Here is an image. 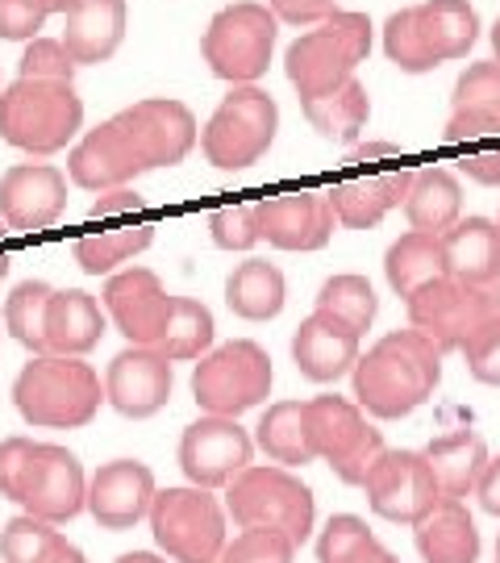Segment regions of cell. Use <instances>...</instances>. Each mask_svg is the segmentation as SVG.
Instances as JSON below:
<instances>
[{
  "label": "cell",
  "mask_w": 500,
  "mask_h": 563,
  "mask_svg": "<svg viewBox=\"0 0 500 563\" xmlns=\"http://www.w3.org/2000/svg\"><path fill=\"white\" fill-rule=\"evenodd\" d=\"M442 384V351L434 342L409 330L384 334L367 355H359L351 372L355 405L376 422H397L434 397Z\"/></svg>",
  "instance_id": "1"
},
{
  "label": "cell",
  "mask_w": 500,
  "mask_h": 563,
  "mask_svg": "<svg viewBox=\"0 0 500 563\" xmlns=\"http://www.w3.org/2000/svg\"><path fill=\"white\" fill-rule=\"evenodd\" d=\"M13 405L34 430H80L104 405V380L71 355H30L13 380Z\"/></svg>",
  "instance_id": "2"
},
{
  "label": "cell",
  "mask_w": 500,
  "mask_h": 563,
  "mask_svg": "<svg viewBox=\"0 0 500 563\" xmlns=\"http://www.w3.org/2000/svg\"><path fill=\"white\" fill-rule=\"evenodd\" d=\"M84 130V101L76 84L13 80L0 88V142L25 151L30 159H51L67 151Z\"/></svg>",
  "instance_id": "3"
},
{
  "label": "cell",
  "mask_w": 500,
  "mask_h": 563,
  "mask_svg": "<svg viewBox=\"0 0 500 563\" xmlns=\"http://www.w3.org/2000/svg\"><path fill=\"white\" fill-rule=\"evenodd\" d=\"M367 55H371V21H367V13L334 9L318 30L300 34L288 46L284 71H288V84L297 88L300 101H318V97L338 92L346 80H355V67Z\"/></svg>",
  "instance_id": "4"
},
{
  "label": "cell",
  "mask_w": 500,
  "mask_h": 563,
  "mask_svg": "<svg viewBox=\"0 0 500 563\" xmlns=\"http://www.w3.org/2000/svg\"><path fill=\"white\" fill-rule=\"evenodd\" d=\"M221 505L238 530H280L297 547L313 534L318 522L313 488L280 463H251L242 476L225 484Z\"/></svg>",
  "instance_id": "5"
},
{
  "label": "cell",
  "mask_w": 500,
  "mask_h": 563,
  "mask_svg": "<svg viewBox=\"0 0 500 563\" xmlns=\"http://www.w3.org/2000/svg\"><path fill=\"white\" fill-rule=\"evenodd\" d=\"M146 522H151V534L159 543L163 560L171 563H218V555L230 543L225 505L197 484L159 488Z\"/></svg>",
  "instance_id": "6"
},
{
  "label": "cell",
  "mask_w": 500,
  "mask_h": 563,
  "mask_svg": "<svg viewBox=\"0 0 500 563\" xmlns=\"http://www.w3.org/2000/svg\"><path fill=\"white\" fill-rule=\"evenodd\" d=\"M280 130V104L259 84L230 88L200 130V151L218 172H246L271 151Z\"/></svg>",
  "instance_id": "7"
},
{
  "label": "cell",
  "mask_w": 500,
  "mask_h": 563,
  "mask_svg": "<svg viewBox=\"0 0 500 563\" xmlns=\"http://www.w3.org/2000/svg\"><path fill=\"white\" fill-rule=\"evenodd\" d=\"M276 367L255 339H234L200 355L192 367V401L213 418H238L271 397Z\"/></svg>",
  "instance_id": "8"
},
{
  "label": "cell",
  "mask_w": 500,
  "mask_h": 563,
  "mask_svg": "<svg viewBox=\"0 0 500 563\" xmlns=\"http://www.w3.org/2000/svg\"><path fill=\"white\" fill-rule=\"evenodd\" d=\"M276 34H280V21L267 4L238 0V4H225L221 13H213L204 38H200V55L218 80L242 88V84H255L271 67Z\"/></svg>",
  "instance_id": "9"
},
{
  "label": "cell",
  "mask_w": 500,
  "mask_h": 563,
  "mask_svg": "<svg viewBox=\"0 0 500 563\" xmlns=\"http://www.w3.org/2000/svg\"><path fill=\"white\" fill-rule=\"evenodd\" d=\"M309 443H313V460L330 463V472L342 484H363L371 463L388 451L384 434L367 422L359 405L334 393L309 401Z\"/></svg>",
  "instance_id": "10"
},
{
  "label": "cell",
  "mask_w": 500,
  "mask_h": 563,
  "mask_svg": "<svg viewBox=\"0 0 500 563\" xmlns=\"http://www.w3.org/2000/svg\"><path fill=\"white\" fill-rule=\"evenodd\" d=\"M13 501L51 526H63L71 518H80L88 505V476L84 463L76 460V451H67L59 443H34L30 460L21 467V481Z\"/></svg>",
  "instance_id": "11"
},
{
  "label": "cell",
  "mask_w": 500,
  "mask_h": 563,
  "mask_svg": "<svg viewBox=\"0 0 500 563\" xmlns=\"http://www.w3.org/2000/svg\"><path fill=\"white\" fill-rule=\"evenodd\" d=\"M404 309H409V325L434 342L442 355L463 351V342L497 313L484 288L463 284L455 276H438V280L421 284L418 292L404 301Z\"/></svg>",
  "instance_id": "12"
},
{
  "label": "cell",
  "mask_w": 500,
  "mask_h": 563,
  "mask_svg": "<svg viewBox=\"0 0 500 563\" xmlns=\"http://www.w3.org/2000/svg\"><path fill=\"white\" fill-rule=\"evenodd\" d=\"M125 139L138 155L142 172L155 167H176L192 155V146L200 142V125L192 118V109L176 97H146V101L125 104L121 113H113Z\"/></svg>",
  "instance_id": "13"
},
{
  "label": "cell",
  "mask_w": 500,
  "mask_h": 563,
  "mask_svg": "<svg viewBox=\"0 0 500 563\" xmlns=\"http://www.w3.org/2000/svg\"><path fill=\"white\" fill-rule=\"evenodd\" d=\"M359 488L367 493L371 514L392 526H418L442 501L434 472L421 451H384Z\"/></svg>",
  "instance_id": "14"
},
{
  "label": "cell",
  "mask_w": 500,
  "mask_h": 563,
  "mask_svg": "<svg viewBox=\"0 0 500 563\" xmlns=\"http://www.w3.org/2000/svg\"><path fill=\"white\" fill-rule=\"evenodd\" d=\"M255 463V439L238 426V418L204 413L180 434V472L188 484L218 493Z\"/></svg>",
  "instance_id": "15"
},
{
  "label": "cell",
  "mask_w": 500,
  "mask_h": 563,
  "mask_svg": "<svg viewBox=\"0 0 500 563\" xmlns=\"http://www.w3.org/2000/svg\"><path fill=\"white\" fill-rule=\"evenodd\" d=\"M171 292L151 267H121L104 280L100 309L104 318L118 325L130 346H155L171 318Z\"/></svg>",
  "instance_id": "16"
},
{
  "label": "cell",
  "mask_w": 500,
  "mask_h": 563,
  "mask_svg": "<svg viewBox=\"0 0 500 563\" xmlns=\"http://www.w3.org/2000/svg\"><path fill=\"white\" fill-rule=\"evenodd\" d=\"M176 372L155 346H125L104 367V405H113L121 418L146 422L171 401Z\"/></svg>",
  "instance_id": "17"
},
{
  "label": "cell",
  "mask_w": 500,
  "mask_h": 563,
  "mask_svg": "<svg viewBox=\"0 0 500 563\" xmlns=\"http://www.w3.org/2000/svg\"><path fill=\"white\" fill-rule=\"evenodd\" d=\"M67 213V176L55 163H13L0 176V222L18 234L55 225Z\"/></svg>",
  "instance_id": "18"
},
{
  "label": "cell",
  "mask_w": 500,
  "mask_h": 563,
  "mask_svg": "<svg viewBox=\"0 0 500 563\" xmlns=\"http://www.w3.org/2000/svg\"><path fill=\"white\" fill-rule=\"evenodd\" d=\"M155 472L142 460H109L100 463L97 472L88 476V514L97 518L100 530H134V526L151 514L155 505Z\"/></svg>",
  "instance_id": "19"
},
{
  "label": "cell",
  "mask_w": 500,
  "mask_h": 563,
  "mask_svg": "<svg viewBox=\"0 0 500 563\" xmlns=\"http://www.w3.org/2000/svg\"><path fill=\"white\" fill-rule=\"evenodd\" d=\"M334 205L325 192H284L259 201V239H267L280 251H321L334 239Z\"/></svg>",
  "instance_id": "20"
},
{
  "label": "cell",
  "mask_w": 500,
  "mask_h": 563,
  "mask_svg": "<svg viewBox=\"0 0 500 563\" xmlns=\"http://www.w3.org/2000/svg\"><path fill=\"white\" fill-rule=\"evenodd\" d=\"M67 176L76 188L84 192H109V188H125V184H134L142 172L138 155H134V146L125 139V130H121L118 121H100L92 125L88 134H84L71 151H67Z\"/></svg>",
  "instance_id": "21"
},
{
  "label": "cell",
  "mask_w": 500,
  "mask_h": 563,
  "mask_svg": "<svg viewBox=\"0 0 500 563\" xmlns=\"http://www.w3.org/2000/svg\"><path fill=\"white\" fill-rule=\"evenodd\" d=\"M363 355V334L338 322L334 313L313 309L292 334V363L304 380L313 384H334L346 372H355Z\"/></svg>",
  "instance_id": "22"
},
{
  "label": "cell",
  "mask_w": 500,
  "mask_h": 563,
  "mask_svg": "<svg viewBox=\"0 0 500 563\" xmlns=\"http://www.w3.org/2000/svg\"><path fill=\"white\" fill-rule=\"evenodd\" d=\"M409 184H413V167H384V172H367V176L338 180L325 197L334 205L338 225H346V230H371V225H380L392 209L404 205Z\"/></svg>",
  "instance_id": "23"
},
{
  "label": "cell",
  "mask_w": 500,
  "mask_h": 563,
  "mask_svg": "<svg viewBox=\"0 0 500 563\" xmlns=\"http://www.w3.org/2000/svg\"><path fill=\"white\" fill-rule=\"evenodd\" d=\"M125 21H130L125 0H76L63 13V46L76 67L113 59L125 42Z\"/></svg>",
  "instance_id": "24"
},
{
  "label": "cell",
  "mask_w": 500,
  "mask_h": 563,
  "mask_svg": "<svg viewBox=\"0 0 500 563\" xmlns=\"http://www.w3.org/2000/svg\"><path fill=\"white\" fill-rule=\"evenodd\" d=\"M104 309L92 292L84 288H55L51 309H46V355H71L84 360L100 339H104Z\"/></svg>",
  "instance_id": "25"
},
{
  "label": "cell",
  "mask_w": 500,
  "mask_h": 563,
  "mask_svg": "<svg viewBox=\"0 0 500 563\" xmlns=\"http://www.w3.org/2000/svg\"><path fill=\"white\" fill-rule=\"evenodd\" d=\"M413 543L425 563H480V530L467 501H438L418 526Z\"/></svg>",
  "instance_id": "26"
},
{
  "label": "cell",
  "mask_w": 500,
  "mask_h": 563,
  "mask_svg": "<svg viewBox=\"0 0 500 563\" xmlns=\"http://www.w3.org/2000/svg\"><path fill=\"white\" fill-rule=\"evenodd\" d=\"M434 484H438L442 501H467L476 497V484H480L484 467H488V443H484L476 430H455V434H442L434 443L421 451Z\"/></svg>",
  "instance_id": "27"
},
{
  "label": "cell",
  "mask_w": 500,
  "mask_h": 563,
  "mask_svg": "<svg viewBox=\"0 0 500 563\" xmlns=\"http://www.w3.org/2000/svg\"><path fill=\"white\" fill-rule=\"evenodd\" d=\"M404 218L409 230L442 239L463 218V184L451 167H421L404 192Z\"/></svg>",
  "instance_id": "28"
},
{
  "label": "cell",
  "mask_w": 500,
  "mask_h": 563,
  "mask_svg": "<svg viewBox=\"0 0 500 563\" xmlns=\"http://www.w3.org/2000/svg\"><path fill=\"white\" fill-rule=\"evenodd\" d=\"M442 255H446V276L463 284L488 288V280L500 272V230L488 218H459L442 234Z\"/></svg>",
  "instance_id": "29"
},
{
  "label": "cell",
  "mask_w": 500,
  "mask_h": 563,
  "mask_svg": "<svg viewBox=\"0 0 500 563\" xmlns=\"http://www.w3.org/2000/svg\"><path fill=\"white\" fill-rule=\"evenodd\" d=\"M413 13L438 67L467 59V51L480 42V13L471 9V0H425V4H413Z\"/></svg>",
  "instance_id": "30"
},
{
  "label": "cell",
  "mask_w": 500,
  "mask_h": 563,
  "mask_svg": "<svg viewBox=\"0 0 500 563\" xmlns=\"http://www.w3.org/2000/svg\"><path fill=\"white\" fill-rule=\"evenodd\" d=\"M284 301H288V280L280 267L267 260L238 263L225 280V305L242 322H271V318H280Z\"/></svg>",
  "instance_id": "31"
},
{
  "label": "cell",
  "mask_w": 500,
  "mask_h": 563,
  "mask_svg": "<svg viewBox=\"0 0 500 563\" xmlns=\"http://www.w3.org/2000/svg\"><path fill=\"white\" fill-rule=\"evenodd\" d=\"M255 446L267 463L280 467H304L313 463V443H309V401H276L255 426Z\"/></svg>",
  "instance_id": "32"
},
{
  "label": "cell",
  "mask_w": 500,
  "mask_h": 563,
  "mask_svg": "<svg viewBox=\"0 0 500 563\" xmlns=\"http://www.w3.org/2000/svg\"><path fill=\"white\" fill-rule=\"evenodd\" d=\"M384 276H388V288L397 292L400 301H409L421 284L446 276L442 239H434V234H418V230L400 234V239L388 246V255H384Z\"/></svg>",
  "instance_id": "33"
},
{
  "label": "cell",
  "mask_w": 500,
  "mask_h": 563,
  "mask_svg": "<svg viewBox=\"0 0 500 563\" xmlns=\"http://www.w3.org/2000/svg\"><path fill=\"white\" fill-rule=\"evenodd\" d=\"M300 113L304 121L318 130L325 142H346L355 146L367 130V118H371V97L359 80H346L338 92L330 97H318V101H300Z\"/></svg>",
  "instance_id": "34"
},
{
  "label": "cell",
  "mask_w": 500,
  "mask_h": 563,
  "mask_svg": "<svg viewBox=\"0 0 500 563\" xmlns=\"http://www.w3.org/2000/svg\"><path fill=\"white\" fill-rule=\"evenodd\" d=\"M151 242H155V225L151 222H121L113 230L80 234L71 242V255L88 276H113V272H121V263L138 260Z\"/></svg>",
  "instance_id": "35"
},
{
  "label": "cell",
  "mask_w": 500,
  "mask_h": 563,
  "mask_svg": "<svg viewBox=\"0 0 500 563\" xmlns=\"http://www.w3.org/2000/svg\"><path fill=\"white\" fill-rule=\"evenodd\" d=\"M0 563H88L80 547H71L59 530L42 518L18 514L0 530Z\"/></svg>",
  "instance_id": "36"
},
{
  "label": "cell",
  "mask_w": 500,
  "mask_h": 563,
  "mask_svg": "<svg viewBox=\"0 0 500 563\" xmlns=\"http://www.w3.org/2000/svg\"><path fill=\"white\" fill-rule=\"evenodd\" d=\"M213 334H218V325H213L209 305L192 301V297H176V301H171L167 330H163V339L155 342V351L171 363L200 360V355L213 351Z\"/></svg>",
  "instance_id": "37"
},
{
  "label": "cell",
  "mask_w": 500,
  "mask_h": 563,
  "mask_svg": "<svg viewBox=\"0 0 500 563\" xmlns=\"http://www.w3.org/2000/svg\"><path fill=\"white\" fill-rule=\"evenodd\" d=\"M318 563H400L355 514H334L318 534Z\"/></svg>",
  "instance_id": "38"
},
{
  "label": "cell",
  "mask_w": 500,
  "mask_h": 563,
  "mask_svg": "<svg viewBox=\"0 0 500 563\" xmlns=\"http://www.w3.org/2000/svg\"><path fill=\"white\" fill-rule=\"evenodd\" d=\"M51 297H55V288L46 280H21L9 292V301H4V330L30 355H46V309H51Z\"/></svg>",
  "instance_id": "39"
},
{
  "label": "cell",
  "mask_w": 500,
  "mask_h": 563,
  "mask_svg": "<svg viewBox=\"0 0 500 563\" xmlns=\"http://www.w3.org/2000/svg\"><path fill=\"white\" fill-rule=\"evenodd\" d=\"M318 309L321 313H334L338 322H346L351 330L367 334L376 313H380V297L367 276H355V272H342V276H330V280L318 288Z\"/></svg>",
  "instance_id": "40"
},
{
  "label": "cell",
  "mask_w": 500,
  "mask_h": 563,
  "mask_svg": "<svg viewBox=\"0 0 500 563\" xmlns=\"http://www.w3.org/2000/svg\"><path fill=\"white\" fill-rule=\"evenodd\" d=\"M384 51H388V59L397 63L404 76H425V71L438 67V59L430 55V46L421 38L413 9H397L392 18L384 21Z\"/></svg>",
  "instance_id": "41"
},
{
  "label": "cell",
  "mask_w": 500,
  "mask_h": 563,
  "mask_svg": "<svg viewBox=\"0 0 500 563\" xmlns=\"http://www.w3.org/2000/svg\"><path fill=\"white\" fill-rule=\"evenodd\" d=\"M209 239L218 251H251L259 239V201H238V205H218L209 213Z\"/></svg>",
  "instance_id": "42"
},
{
  "label": "cell",
  "mask_w": 500,
  "mask_h": 563,
  "mask_svg": "<svg viewBox=\"0 0 500 563\" xmlns=\"http://www.w3.org/2000/svg\"><path fill=\"white\" fill-rule=\"evenodd\" d=\"M297 560V543L280 534V530H238L218 563H292Z\"/></svg>",
  "instance_id": "43"
},
{
  "label": "cell",
  "mask_w": 500,
  "mask_h": 563,
  "mask_svg": "<svg viewBox=\"0 0 500 563\" xmlns=\"http://www.w3.org/2000/svg\"><path fill=\"white\" fill-rule=\"evenodd\" d=\"M21 80H51L71 84L76 80V59L67 55L63 38H30L21 51Z\"/></svg>",
  "instance_id": "44"
},
{
  "label": "cell",
  "mask_w": 500,
  "mask_h": 563,
  "mask_svg": "<svg viewBox=\"0 0 500 563\" xmlns=\"http://www.w3.org/2000/svg\"><path fill=\"white\" fill-rule=\"evenodd\" d=\"M455 109H480V113H497L500 118V63L484 59L471 63L455 80V97H451Z\"/></svg>",
  "instance_id": "45"
},
{
  "label": "cell",
  "mask_w": 500,
  "mask_h": 563,
  "mask_svg": "<svg viewBox=\"0 0 500 563\" xmlns=\"http://www.w3.org/2000/svg\"><path fill=\"white\" fill-rule=\"evenodd\" d=\"M463 360H467L471 380L500 388V313H492L471 339L463 342Z\"/></svg>",
  "instance_id": "46"
},
{
  "label": "cell",
  "mask_w": 500,
  "mask_h": 563,
  "mask_svg": "<svg viewBox=\"0 0 500 563\" xmlns=\"http://www.w3.org/2000/svg\"><path fill=\"white\" fill-rule=\"evenodd\" d=\"M42 25H46V13L34 0H0V38L4 42L38 38Z\"/></svg>",
  "instance_id": "47"
},
{
  "label": "cell",
  "mask_w": 500,
  "mask_h": 563,
  "mask_svg": "<svg viewBox=\"0 0 500 563\" xmlns=\"http://www.w3.org/2000/svg\"><path fill=\"white\" fill-rule=\"evenodd\" d=\"M142 209H146V197L134 184H125V188L97 192V201L88 205V222H121V218H134Z\"/></svg>",
  "instance_id": "48"
},
{
  "label": "cell",
  "mask_w": 500,
  "mask_h": 563,
  "mask_svg": "<svg viewBox=\"0 0 500 563\" xmlns=\"http://www.w3.org/2000/svg\"><path fill=\"white\" fill-rule=\"evenodd\" d=\"M500 134V118L497 113H480V109H455L451 121H446V142H484Z\"/></svg>",
  "instance_id": "49"
},
{
  "label": "cell",
  "mask_w": 500,
  "mask_h": 563,
  "mask_svg": "<svg viewBox=\"0 0 500 563\" xmlns=\"http://www.w3.org/2000/svg\"><path fill=\"white\" fill-rule=\"evenodd\" d=\"M30 451H34V439H25V434L0 439V497L13 501L18 481H21V467H25V460H30Z\"/></svg>",
  "instance_id": "50"
},
{
  "label": "cell",
  "mask_w": 500,
  "mask_h": 563,
  "mask_svg": "<svg viewBox=\"0 0 500 563\" xmlns=\"http://www.w3.org/2000/svg\"><path fill=\"white\" fill-rule=\"evenodd\" d=\"M267 9L288 25H321L338 9V0H267Z\"/></svg>",
  "instance_id": "51"
},
{
  "label": "cell",
  "mask_w": 500,
  "mask_h": 563,
  "mask_svg": "<svg viewBox=\"0 0 500 563\" xmlns=\"http://www.w3.org/2000/svg\"><path fill=\"white\" fill-rule=\"evenodd\" d=\"M459 176L484 184V188H500V146H492V151H467L459 159Z\"/></svg>",
  "instance_id": "52"
},
{
  "label": "cell",
  "mask_w": 500,
  "mask_h": 563,
  "mask_svg": "<svg viewBox=\"0 0 500 563\" xmlns=\"http://www.w3.org/2000/svg\"><path fill=\"white\" fill-rule=\"evenodd\" d=\"M476 501H480L484 514L500 518V455H492L488 467H484L480 484H476Z\"/></svg>",
  "instance_id": "53"
},
{
  "label": "cell",
  "mask_w": 500,
  "mask_h": 563,
  "mask_svg": "<svg viewBox=\"0 0 500 563\" xmlns=\"http://www.w3.org/2000/svg\"><path fill=\"white\" fill-rule=\"evenodd\" d=\"M404 151H400L397 142H355L351 151H346V163L351 167H363V163H380V159H400Z\"/></svg>",
  "instance_id": "54"
},
{
  "label": "cell",
  "mask_w": 500,
  "mask_h": 563,
  "mask_svg": "<svg viewBox=\"0 0 500 563\" xmlns=\"http://www.w3.org/2000/svg\"><path fill=\"white\" fill-rule=\"evenodd\" d=\"M118 563H167V560L155 555V551H125V555H118Z\"/></svg>",
  "instance_id": "55"
},
{
  "label": "cell",
  "mask_w": 500,
  "mask_h": 563,
  "mask_svg": "<svg viewBox=\"0 0 500 563\" xmlns=\"http://www.w3.org/2000/svg\"><path fill=\"white\" fill-rule=\"evenodd\" d=\"M34 4H38L46 18H55V13H67V9H71L76 0H34Z\"/></svg>",
  "instance_id": "56"
},
{
  "label": "cell",
  "mask_w": 500,
  "mask_h": 563,
  "mask_svg": "<svg viewBox=\"0 0 500 563\" xmlns=\"http://www.w3.org/2000/svg\"><path fill=\"white\" fill-rule=\"evenodd\" d=\"M484 292H488V301H492V309L500 313V272L492 276V280H488V288H484Z\"/></svg>",
  "instance_id": "57"
},
{
  "label": "cell",
  "mask_w": 500,
  "mask_h": 563,
  "mask_svg": "<svg viewBox=\"0 0 500 563\" xmlns=\"http://www.w3.org/2000/svg\"><path fill=\"white\" fill-rule=\"evenodd\" d=\"M492 63H500V18L492 25Z\"/></svg>",
  "instance_id": "58"
},
{
  "label": "cell",
  "mask_w": 500,
  "mask_h": 563,
  "mask_svg": "<svg viewBox=\"0 0 500 563\" xmlns=\"http://www.w3.org/2000/svg\"><path fill=\"white\" fill-rule=\"evenodd\" d=\"M9 267H13V260H9V255H4V251H0V280H4V276H9Z\"/></svg>",
  "instance_id": "59"
},
{
  "label": "cell",
  "mask_w": 500,
  "mask_h": 563,
  "mask_svg": "<svg viewBox=\"0 0 500 563\" xmlns=\"http://www.w3.org/2000/svg\"><path fill=\"white\" fill-rule=\"evenodd\" d=\"M4 234H9V225H4V222H0V239H4Z\"/></svg>",
  "instance_id": "60"
},
{
  "label": "cell",
  "mask_w": 500,
  "mask_h": 563,
  "mask_svg": "<svg viewBox=\"0 0 500 563\" xmlns=\"http://www.w3.org/2000/svg\"><path fill=\"white\" fill-rule=\"evenodd\" d=\"M497 563H500V534H497Z\"/></svg>",
  "instance_id": "61"
},
{
  "label": "cell",
  "mask_w": 500,
  "mask_h": 563,
  "mask_svg": "<svg viewBox=\"0 0 500 563\" xmlns=\"http://www.w3.org/2000/svg\"><path fill=\"white\" fill-rule=\"evenodd\" d=\"M497 230H500V218H497Z\"/></svg>",
  "instance_id": "62"
}]
</instances>
